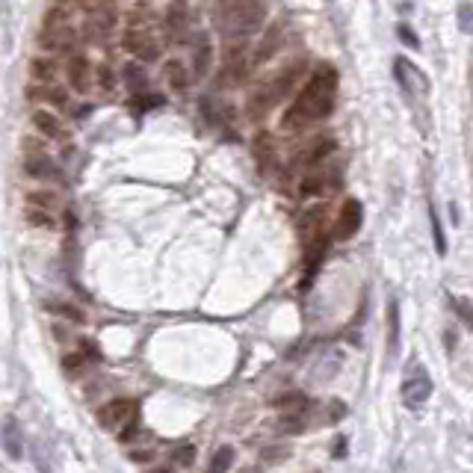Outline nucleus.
<instances>
[{"label":"nucleus","mask_w":473,"mask_h":473,"mask_svg":"<svg viewBox=\"0 0 473 473\" xmlns=\"http://www.w3.org/2000/svg\"><path fill=\"white\" fill-rule=\"evenodd\" d=\"M334 92H338V71L331 66H320L310 80L305 83V89L299 92L293 107L284 113L281 128L284 130H302L308 121L326 119L334 110Z\"/></svg>","instance_id":"f257e3e1"},{"label":"nucleus","mask_w":473,"mask_h":473,"mask_svg":"<svg viewBox=\"0 0 473 473\" xmlns=\"http://www.w3.org/2000/svg\"><path fill=\"white\" fill-rule=\"evenodd\" d=\"M77 39H80V33L71 24V6L54 3L51 9L45 12V18H42L39 47H42V51L66 54V51H74V47H77Z\"/></svg>","instance_id":"f03ea898"},{"label":"nucleus","mask_w":473,"mask_h":473,"mask_svg":"<svg viewBox=\"0 0 473 473\" xmlns=\"http://www.w3.org/2000/svg\"><path fill=\"white\" fill-rule=\"evenodd\" d=\"M213 21L225 33L255 30L264 24V0H216Z\"/></svg>","instance_id":"7ed1b4c3"},{"label":"nucleus","mask_w":473,"mask_h":473,"mask_svg":"<svg viewBox=\"0 0 473 473\" xmlns=\"http://www.w3.org/2000/svg\"><path fill=\"white\" fill-rule=\"evenodd\" d=\"M136 417H140V405L128 396H119V400H110L98 408V423L110 432H124L128 426H133Z\"/></svg>","instance_id":"20e7f679"},{"label":"nucleus","mask_w":473,"mask_h":473,"mask_svg":"<svg viewBox=\"0 0 473 473\" xmlns=\"http://www.w3.org/2000/svg\"><path fill=\"white\" fill-rule=\"evenodd\" d=\"M432 396V379L423 364H412L403 382V403L405 408H420Z\"/></svg>","instance_id":"39448f33"},{"label":"nucleus","mask_w":473,"mask_h":473,"mask_svg":"<svg viewBox=\"0 0 473 473\" xmlns=\"http://www.w3.org/2000/svg\"><path fill=\"white\" fill-rule=\"evenodd\" d=\"M121 47L124 51H130L136 59H142V62H154L160 57V45L154 42V36L148 33L145 27H140V24H130V27L124 30Z\"/></svg>","instance_id":"423d86ee"},{"label":"nucleus","mask_w":473,"mask_h":473,"mask_svg":"<svg viewBox=\"0 0 473 473\" xmlns=\"http://www.w3.org/2000/svg\"><path fill=\"white\" fill-rule=\"evenodd\" d=\"M246 45H228V51H225V59H222V74H219V86H236V83H243L246 80Z\"/></svg>","instance_id":"0eeeda50"},{"label":"nucleus","mask_w":473,"mask_h":473,"mask_svg":"<svg viewBox=\"0 0 473 473\" xmlns=\"http://www.w3.org/2000/svg\"><path fill=\"white\" fill-rule=\"evenodd\" d=\"M361 216H364V210H361V202H355V198H346L343 207H340V213H338L334 236H338V240H350V236H355L358 228H361Z\"/></svg>","instance_id":"6e6552de"},{"label":"nucleus","mask_w":473,"mask_h":473,"mask_svg":"<svg viewBox=\"0 0 473 473\" xmlns=\"http://www.w3.org/2000/svg\"><path fill=\"white\" fill-rule=\"evenodd\" d=\"M68 83H71V89L74 92H80V95H86L92 89V80H95V71H92V66H89V59H86L83 54H74L71 59H68Z\"/></svg>","instance_id":"1a4fd4ad"},{"label":"nucleus","mask_w":473,"mask_h":473,"mask_svg":"<svg viewBox=\"0 0 473 473\" xmlns=\"http://www.w3.org/2000/svg\"><path fill=\"white\" fill-rule=\"evenodd\" d=\"M33 124H36V130H39L45 140H54V142H68L71 136L66 130V124H62L54 113H47V110H36L33 113Z\"/></svg>","instance_id":"9d476101"},{"label":"nucleus","mask_w":473,"mask_h":473,"mask_svg":"<svg viewBox=\"0 0 473 473\" xmlns=\"http://www.w3.org/2000/svg\"><path fill=\"white\" fill-rule=\"evenodd\" d=\"M27 101L47 104V107H68V95L57 83H33L27 86Z\"/></svg>","instance_id":"9b49d317"},{"label":"nucleus","mask_w":473,"mask_h":473,"mask_svg":"<svg viewBox=\"0 0 473 473\" xmlns=\"http://www.w3.org/2000/svg\"><path fill=\"white\" fill-rule=\"evenodd\" d=\"M116 27V12L110 6H95L86 18V36L89 39H104V36Z\"/></svg>","instance_id":"f8f14e48"},{"label":"nucleus","mask_w":473,"mask_h":473,"mask_svg":"<svg viewBox=\"0 0 473 473\" xmlns=\"http://www.w3.org/2000/svg\"><path fill=\"white\" fill-rule=\"evenodd\" d=\"M393 71H396V77H400V83H403V89L408 92V95H414V92H426L429 89V83H426V77L412 66L408 59H396L393 62Z\"/></svg>","instance_id":"ddd939ff"},{"label":"nucleus","mask_w":473,"mask_h":473,"mask_svg":"<svg viewBox=\"0 0 473 473\" xmlns=\"http://www.w3.org/2000/svg\"><path fill=\"white\" fill-rule=\"evenodd\" d=\"M24 175L39 178V181H59L62 172L54 166V160H47V154H30L24 160Z\"/></svg>","instance_id":"4468645a"},{"label":"nucleus","mask_w":473,"mask_h":473,"mask_svg":"<svg viewBox=\"0 0 473 473\" xmlns=\"http://www.w3.org/2000/svg\"><path fill=\"white\" fill-rule=\"evenodd\" d=\"M334 151V140H329V136H322V140H317V142H310L302 154H299V163L302 166H317V163H322L329 154Z\"/></svg>","instance_id":"2eb2a0df"},{"label":"nucleus","mask_w":473,"mask_h":473,"mask_svg":"<svg viewBox=\"0 0 473 473\" xmlns=\"http://www.w3.org/2000/svg\"><path fill=\"white\" fill-rule=\"evenodd\" d=\"M400 302H391L388 308V358L393 361L396 355H400Z\"/></svg>","instance_id":"dca6fc26"},{"label":"nucleus","mask_w":473,"mask_h":473,"mask_svg":"<svg viewBox=\"0 0 473 473\" xmlns=\"http://www.w3.org/2000/svg\"><path fill=\"white\" fill-rule=\"evenodd\" d=\"M163 77H166V83H169L175 92H183L186 86H190V74H186L183 62H178V59H169V62H166V66H163Z\"/></svg>","instance_id":"f3484780"},{"label":"nucleus","mask_w":473,"mask_h":473,"mask_svg":"<svg viewBox=\"0 0 473 473\" xmlns=\"http://www.w3.org/2000/svg\"><path fill=\"white\" fill-rule=\"evenodd\" d=\"M24 222L33 228H57V213L54 210H45V207L24 204Z\"/></svg>","instance_id":"a211bd4d"},{"label":"nucleus","mask_w":473,"mask_h":473,"mask_svg":"<svg viewBox=\"0 0 473 473\" xmlns=\"http://www.w3.org/2000/svg\"><path fill=\"white\" fill-rule=\"evenodd\" d=\"M30 74L39 83H54L57 80V62L54 59H47V57H39V59H33L30 62Z\"/></svg>","instance_id":"6ab92c4d"},{"label":"nucleus","mask_w":473,"mask_h":473,"mask_svg":"<svg viewBox=\"0 0 473 473\" xmlns=\"http://www.w3.org/2000/svg\"><path fill=\"white\" fill-rule=\"evenodd\" d=\"M24 204H30V207H45V210H59V195L51 193V190H33L27 193V198H24Z\"/></svg>","instance_id":"aec40b11"},{"label":"nucleus","mask_w":473,"mask_h":473,"mask_svg":"<svg viewBox=\"0 0 473 473\" xmlns=\"http://www.w3.org/2000/svg\"><path fill=\"white\" fill-rule=\"evenodd\" d=\"M278 42H281V24H272L269 36H264V42H260V47H257V62H264V59H269L272 54H276Z\"/></svg>","instance_id":"412c9836"},{"label":"nucleus","mask_w":473,"mask_h":473,"mask_svg":"<svg viewBox=\"0 0 473 473\" xmlns=\"http://www.w3.org/2000/svg\"><path fill=\"white\" fill-rule=\"evenodd\" d=\"M210 57H213V51H210V45L202 39V45L195 47V57H193V77H204L210 68Z\"/></svg>","instance_id":"4be33fe9"},{"label":"nucleus","mask_w":473,"mask_h":473,"mask_svg":"<svg viewBox=\"0 0 473 473\" xmlns=\"http://www.w3.org/2000/svg\"><path fill=\"white\" fill-rule=\"evenodd\" d=\"M450 305H453V310L458 314V320L465 322V329L473 331V305H470V299H465V296H450Z\"/></svg>","instance_id":"5701e85b"},{"label":"nucleus","mask_w":473,"mask_h":473,"mask_svg":"<svg viewBox=\"0 0 473 473\" xmlns=\"http://www.w3.org/2000/svg\"><path fill=\"white\" fill-rule=\"evenodd\" d=\"M255 154L260 163H272V154H276V148H272V140L266 133H257L255 136Z\"/></svg>","instance_id":"b1692460"},{"label":"nucleus","mask_w":473,"mask_h":473,"mask_svg":"<svg viewBox=\"0 0 473 473\" xmlns=\"http://www.w3.org/2000/svg\"><path fill=\"white\" fill-rule=\"evenodd\" d=\"M195 462V446L193 444H183L172 453V467H190Z\"/></svg>","instance_id":"393cba45"},{"label":"nucleus","mask_w":473,"mask_h":473,"mask_svg":"<svg viewBox=\"0 0 473 473\" xmlns=\"http://www.w3.org/2000/svg\"><path fill=\"white\" fill-rule=\"evenodd\" d=\"M429 222H432V234H435V248H438V255H446V236H444L441 219L435 213V207H429Z\"/></svg>","instance_id":"a878e982"},{"label":"nucleus","mask_w":473,"mask_h":473,"mask_svg":"<svg viewBox=\"0 0 473 473\" xmlns=\"http://www.w3.org/2000/svg\"><path fill=\"white\" fill-rule=\"evenodd\" d=\"M86 361H92V358H83V352H68L66 358H62V367H66V373H71V376H80Z\"/></svg>","instance_id":"bb28decb"},{"label":"nucleus","mask_w":473,"mask_h":473,"mask_svg":"<svg viewBox=\"0 0 473 473\" xmlns=\"http://www.w3.org/2000/svg\"><path fill=\"white\" fill-rule=\"evenodd\" d=\"M234 465V450H231V446H222V450H216V456L213 458H210V470H228Z\"/></svg>","instance_id":"cd10ccee"},{"label":"nucleus","mask_w":473,"mask_h":473,"mask_svg":"<svg viewBox=\"0 0 473 473\" xmlns=\"http://www.w3.org/2000/svg\"><path fill=\"white\" fill-rule=\"evenodd\" d=\"M3 438H6V450H9V456H12V458H18V456H21V446H18V429H15V420H9V423H6Z\"/></svg>","instance_id":"c85d7f7f"},{"label":"nucleus","mask_w":473,"mask_h":473,"mask_svg":"<svg viewBox=\"0 0 473 473\" xmlns=\"http://www.w3.org/2000/svg\"><path fill=\"white\" fill-rule=\"evenodd\" d=\"M124 83H128L130 89L136 92L140 86H145V71L140 66H128V68H124Z\"/></svg>","instance_id":"c756f323"},{"label":"nucleus","mask_w":473,"mask_h":473,"mask_svg":"<svg viewBox=\"0 0 473 473\" xmlns=\"http://www.w3.org/2000/svg\"><path fill=\"white\" fill-rule=\"evenodd\" d=\"M95 83L101 86L104 92H113V86H116V77H113V71H110L107 66H98V68H95Z\"/></svg>","instance_id":"7c9ffc66"},{"label":"nucleus","mask_w":473,"mask_h":473,"mask_svg":"<svg viewBox=\"0 0 473 473\" xmlns=\"http://www.w3.org/2000/svg\"><path fill=\"white\" fill-rule=\"evenodd\" d=\"M458 27H462L465 33L473 30V3H462V6H458Z\"/></svg>","instance_id":"2f4dec72"},{"label":"nucleus","mask_w":473,"mask_h":473,"mask_svg":"<svg viewBox=\"0 0 473 473\" xmlns=\"http://www.w3.org/2000/svg\"><path fill=\"white\" fill-rule=\"evenodd\" d=\"M320 190H322V178L308 175V178L302 181V195H305V198H308V195H320Z\"/></svg>","instance_id":"473e14b6"},{"label":"nucleus","mask_w":473,"mask_h":473,"mask_svg":"<svg viewBox=\"0 0 473 473\" xmlns=\"http://www.w3.org/2000/svg\"><path fill=\"white\" fill-rule=\"evenodd\" d=\"M396 33H400V39H403L405 45H412V47H414V51H417V47H420V39H417V36H414V30H412V27H408V24H400V30H396Z\"/></svg>","instance_id":"72a5a7b5"},{"label":"nucleus","mask_w":473,"mask_h":473,"mask_svg":"<svg viewBox=\"0 0 473 473\" xmlns=\"http://www.w3.org/2000/svg\"><path fill=\"white\" fill-rule=\"evenodd\" d=\"M57 3H66V6H71V3H83V0H57Z\"/></svg>","instance_id":"f704fd0d"}]
</instances>
